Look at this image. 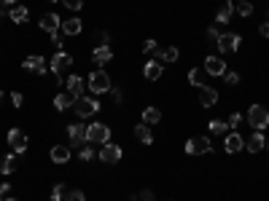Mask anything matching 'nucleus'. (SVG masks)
Segmentation results:
<instances>
[{
    "instance_id": "38",
    "label": "nucleus",
    "mask_w": 269,
    "mask_h": 201,
    "mask_svg": "<svg viewBox=\"0 0 269 201\" xmlns=\"http://www.w3.org/2000/svg\"><path fill=\"white\" fill-rule=\"evenodd\" d=\"M137 199H140V201H156L154 191H148V188H146V191H140V193H137Z\"/></svg>"
},
{
    "instance_id": "41",
    "label": "nucleus",
    "mask_w": 269,
    "mask_h": 201,
    "mask_svg": "<svg viewBox=\"0 0 269 201\" xmlns=\"http://www.w3.org/2000/svg\"><path fill=\"white\" fill-rule=\"evenodd\" d=\"M240 121H242L240 113H232V118H229V126H232V129H237V126H240Z\"/></svg>"
},
{
    "instance_id": "32",
    "label": "nucleus",
    "mask_w": 269,
    "mask_h": 201,
    "mask_svg": "<svg viewBox=\"0 0 269 201\" xmlns=\"http://www.w3.org/2000/svg\"><path fill=\"white\" fill-rule=\"evenodd\" d=\"M205 38H207V43H210V46H218V38H221V32L215 30V27H207Z\"/></svg>"
},
{
    "instance_id": "36",
    "label": "nucleus",
    "mask_w": 269,
    "mask_h": 201,
    "mask_svg": "<svg viewBox=\"0 0 269 201\" xmlns=\"http://www.w3.org/2000/svg\"><path fill=\"white\" fill-rule=\"evenodd\" d=\"M156 49H159L156 40H146V43H143V54H156Z\"/></svg>"
},
{
    "instance_id": "15",
    "label": "nucleus",
    "mask_w": 269,
    "mask_h": 201,
    "mask_svg": "<svg viewBox=\"0 0 269 201\" xmlns=\"http://www.w3.org/2000/svg\"><path fill=\"white\" fill-rule=\"evenodd\" d=\"M234 3H237V0H226V3H224V5H221V8H218V13H215V22H218V24H229V22H232Z\"/></svg>"
},
{
    "instance_id": "14",
    "label": "nucleus",
    "mask_w": 269,
    "mask_h": 201,
    "mask_svg": "<svg viewBox=\"0 0 269 201\" xmlns=\"http://www.w3.org/2000/svg\"><path fill=\"white\" fill-rule=\"evenodd\" d=\"M215 102H218V91L213 89V86H199V105L202 107H213Z\"/></svg>"
},
{
    "instance_id": "3",
    "label": "nucleus",
    "mask_w": 269,
    "mask_h": 201,
    "mask_svg": "<svg viewBox=\"0 0 269 201\" xmlns=\"http://www.w3.org/2000/svg\"><path fill=\"white\" fill-rule=\"evenodd\" d=\"M87 86L91 89V94H105V91H110V75L105 70H94L89 75Z\"/></svg>"
},
{
    "instance_id": "17",
    "label": "nucleus",
    "mask_w": 269,
    "mask_h": 201,
    "mask_svg": "<svg viewBox=\"0 0 269 201\" xmlns=\"http://www.w3.org/2000/svg\"><path fill=\"white\" fill-rule=\"evenodd\" d=\"M65 86H68V94H73V97H84V78L81 75H70L65 80Z\"/></svg>"
},
{
    "instance_id": "12",
    "label": "nucleus",
    "mask_w": 269,
    "mask_h": 201,
    "mask_svg": "<svg viewBox=\"0 0 269 201\" xmlns=\"http://www.w3.org/2000/svg\"><path fill=\"white\" fill-rule=\"evenodd\" d=\"M8 145L14 147V153H24L27 150V134L22 129H11L8 132Z\"/></svg>"
},
{
    "instance_id": "44",
    "label": "nucleus",
    "mask_w": 269,
    "mask_h": 201,
    "mask_svg": "<svg viewBox=\"0 0 269 201\" xmlns=\"http://www.w3.org/2000/svg\"><path fill=\"white\" fill-rule=\"evenodd\" d=\"M259 32H261L264 38H269V22H264V24H261V27H259Z\"/></svg>"
},
{
    "instance_id": "30",
    "label": "nucleus",
    "mask_w": 269,
    "mask_h": 201,
    "mask_svg": "<svg viewBox=\"0 0 269 201\" xmlns=\"http://www.w3.org/2000/svg\"><path fill=\"white\" fill-rule=\"evenodd\" d=\"M0 172H3V174L16 172V158H14V156H5L3 161H0Z\"/></svg>"
},
{
    "instance_id": "37",
    "label": "nucleus",
    "mask_w": 269,
    "mask_h": 201,
    "mask_svg": "<svg viewBox=\"0 0 269 201\" xmlns=\"http://www.w3.org/2000/svg\"><path fill=\"white\" fill-rule=\"evenodd\" d=\"M224 78H226V83H229V86H237V83H240V75H237V72H229V70H226V72H224Z\"/></svg>"
},
{
    "instance_id": "39",
    "label": "nucleus",
    "mask_w": 269,
    "mask_h": 201,
    "mask_svg": "<svg viewBox=\"0 0 269 201\" xmlns=\"http://www.w3.org/2000/svg\"><path fill=\"white\" fill-rule=\"evenodd\" d=\"M110 94H113V105H121V102H124V94H121V89H113V86H110Z\"/></svg>"
},
{
    "instance_id": "26",
    "label": "nucleus",
    "mask_w": 269,
    "mask_h": 201,
    "mask_svg": "<svg viewBox=\"0 0 269 201\" xmlns=\"http://www.w3.org/2000/svg\"><path fill=\"white\" fill-rule=\"evenodd\" d=\"M264 145H267V139H264V134H261V132H256L253 137H251V139H248V142H245V147H248V150H251V153H259V150H261V147H264Z\"/></svg>"
},
{
    "instance_id": "28",
    "label": "nucleus",
    "mask_w": 269,
    "mask_h": 201,
    "mask_svg": "<svg viewBox=\"0 0 269 201\" xmlns=\"http://www.w3.org/2000/svg\"><path fill=\"white\" fill-rule=\"evenodd\" d=\"M234 11H237V16H251L253 13V3H248V0H237V3H234Z\"/></svg>"
},
{
    "instance_id": "19",
    "label": "nucleus",
    "mask_w": 269,
    "mask_h": 201,
    "mask_svg": "<svg viewBox=\"0 0 269 201\" xmlns=\"http://www.w3.org/2000/svg\"><path fill=\"white\" fill-rule=\"evenodd\" d=\"M162 65L156 62V59H151V62H146V67H143V75H146V80H159L162 78Z\"/></svg>"
},
{
    "instance_id": "7",
    "label": "nucleus",
    "mask_w": 269,
    "mask_h": 201,
    "mask_svg": "<svg viewBox=\"0 0 269 201\" xmlns=\"http://www.w3.org/2000/svg\"><path fill=\"white\" fill-rule=\"evenodd\" d=\"M240 43H242V38L237 35V32H221V38H218V51L221 54H234L240 49Z\"/></svg>"
},
{
    "instance_id": "13",
    "label": "nucleus",
    "mask_w": 269,
    "mask_h": 201,
    "mask_svg": "<svg viewBox=\"0 0 269 201\" xmlns=\"http://www.w3.org/2000/svg\"><path fill=\"white\" fill-rule=\"evenodd\" d=\"M60 13H46V16H41V30L49 32V38L57 35V30H60Z\"/></svg>"
},
{
    "instance_id": "33",
    "label": "nucleus",
    "mask_w": 269,
    "mask_h": 201,
    "mask_svg": "<svg viewBox=\"0 0 269 201\" xmlns=\"http://www.w3.org/2000/svg\"><path fill=\"white\" fill-rule=\"evenodd\" d=\"M62 201H87V196H84V191H68Z\"/></svg>"
},
{
    "instance_id": "16",
    "label": "nucleus",
    "mask_w": 269,
    "mask_h": 201,
    "mask_svg": "<svg viewBox=\"0 0 269 201\" xmlns=\"http://www.w3.org/2000/svg\"><path fill=\"white\" fill-rule=\"evenodd\" d=\"M91 59H94L97 65H108L110 59H113V49H110V46H97V49L91 51Z\"/></svg>"
},
{
    "instance_id": "45",
    "label": "nucleus",
    "mask_w": 269,
    "mask_h": 201,
    "mask_svg": "<svg viewBox=\"0 0 269 201\" xmlns=\"http://www.w3.org/2000/svg\"><path fill=\"white\" fill-rule=\"evenodd\" d=\"M8 191H11V185H8V183L0 185V196H3V199H5V193H8Z\"/></svg>"
},
{
    "instance_id": "48",
    "label": "nucleus",
    "mask_w": 269,
    "mask_h": 201,
    "mask_svg": "<svg viewBox=\"0 0 269 201\" xmlns=\"http://www.w3.org/2000/svg\"><path fill=\"white\" fill-rule=\"evenodd\" d=\"M3 3H5V5H11V3H16V0H3Z\"/></svg>"
},
{
    "instance_id": "9",
    "label": "nucleus",
    "mask_w": 269,
    "mask_h": 201,
    "mask_svg": "<svg viewBox=\"0 0 269 201\" xmlns=\"http://www.w3.org/2000/svg\"><path fill=\"white\" fill-rule=\"evenodd\" d=\"M121 156H124L121 147H119V145H110V142H105V145H102V150H100V161H102V164H108V166L119 164Z\"/></svg>"
},
{
    "instance_id": "29",
    "label": "nucleus",
    "mask_w": 269,
    "mask_h": 201,
    "mask_svg": "<svg viewBox=\"0 0 269 201\" xmlns=\"http://www.w3.org/2000/svg\"><path fill=\"white\" fill-rule=\"evenodd\" d=\"M188 83L196 86V89H199V86H205V72L196 70V67H194V70H188Z\"/></svg>"
},
{
    "instance_id": "4",
    "label": "nucleus",
    "mask_w": 269,
    "mask_h": 201,
    "mask_svg": "<svg viewBox=\"0 0 269 201\" xmlns=\"http://www.w3.org/2000/svg\"><path fill=\"white\" fill-rule=\"evenodd\" d=\"M73 110H76L78 118H89V116H94V113L100 110V102L91 99V97H78L73 102Z\"/></svg>"
},
{
    "instance_id": "25",
    "label": "nucleus",
    "mask_w": 269,
    "mask_h": 201,
    "mask_svg": "<svg viewBox=\"0 0 269 201\" xmlns=\"http://www.w3.org/2000/svg\"><path fill=\"white\" fill-rule=\"evenodd\" d=\"M159 121H162V110H159V107H146V110H143V124L154 126V124H159Z\"/></svg>"
},
{
    "instance_id": "52",
    "label": "nucleus",
    "mask_w": 269,
    "mask_h": 201,
    "mask_svg": "<svg viewBox=\"0 0 269 201\" xmlns=\"http://www.w3.org/2000/svg\"><path fill=\"white\" fill-rule=\"evenodd\" d=\"M51 3H57V0H51Z\"/></svg>"
},
{
    "instance_id": "46",
    "label": "nucleus",
    "mask_w": 269,
    "mask_h": 201,
    "mask_svg": "<svg viewBox=\"0 0 269 201\" xmlns=\"http://www.w3.org/2000/svg\"><path fill=\"white\" fill-rule=\"evenodd\" d=\"M49 201H62V196H54V193H51V196H49Z\"/></svg>"
},
{
    "instance_id": "34",
    "label": "nucleus",
    "mask_w": 269,
    "mask_h": 201,
    "mask_svg": "<svg viewBox=\"0 0 269 201\" xmlns=\"http://www.w3.org/2000/svg\"><path fill=\"white\" fill-rule=\"evenodd\" d=\"M78 158H81L84 164H89V161L94 158V153H91V147H89V145H84V147H81V153H78Z\"/></svg>"
},
{
    "instance_id": "5",
    "label": "nucleus",
    "mask_w": 269,
    "mask_h": 201,
    "mask_svg": "<svg viewBox=\"0 0 269 201\" xmlns=\"http://www.w3.org/2000/svg\"><path fill=\"white\" fill-rule=\"evenodd\" d=\"M87 142H97V145L110 142V129L105 124H89L87 126Z\"/></svg>"
},
{
    "instance_id": "51",
    "label": "nucleus",
    "mask_w": 269,
    "mask_h": 201,
    "mask_svg": "<svg viewBox=\"0 0 269 201\" xmlns=\"http://www.w3.org/2000/svg\"><path fill=\"white\" fill-rule=\"evenodd\" d=\"M0 102H3V91H0Z\"/></svg>"
},
{
    "instance_id": "18",
    "label": "nucleus",
    "mask_w": 269,
    "mask_h": 201,
    "mask_svg": "<svg viewBox=\"0 0 269 201\" xmlns=\"http://www.w3.org/2000/svg\"><path fill=\"white\" fill-rule=\"evenodd\" d=\"M60 27H62V32H65L68 38H73V35H78V32H81V19H78V16H68Z\"/></svg>"
},
{
    "instance_id": "27",
    "label": "nucleus",
    "mask_w": 269,
    "mask_h": 201,
    "mask_svg": "<svg viewBox=\"0 0 269 201\" xmlns=\"http://www.w3.org/2000/svg\"><path fill=\"white\" fill-rule=\"evenodd\" d=\"M8 16L14 19L16 24H24V22H27V16H30V13H27V8H24V5H16V8H11Z\"/></svg>"
},
{
    "instance_id": "1",
    "label": "nucleus",
    "mask_w": 269,
    "mask_h": 201,
    "mask_svg": "<svg viewBox=\"0 0 269 201\" xmlns=\"http://www.w3.org/2000/svg\"><path fill=\"white\" fill-rule=\"evenodd\" d=\"M248 124H251L256 132L269 129V110L264 105H251L248 107Z\"/></svg>"
},
{
    "instance_id": "22",
    "label": "nucleus",
    "mask_w": 269,
    "mask_h": 201,
    "mask_svg": "<svg viewBox=\"0 0 269 201\" xmlns=\"http://www.w3.org/2000/svg\"><path fill=\"white\" fill-rule=\"evenodd\" d=\"M135 137L140 139L143 145H151V142H154V132H151L148 124H137V126H135Z\"/></svg>"
},
{
    "instance_id": "42",
    "label": "nucleus",
    "mask_w": 269,
    "mask_h": 201,
    "mask_svg": "<svg viewBox=\"0 0 269 201\" xmlns=\"http://www.w3.org/2000/svg\"><path fill=\"white\" fill-rule=\"evenodd\" d=\"M51 193H54V196H65L68 191H65V185H62V183H57V185H54V191H51Z\"/></svg>"
},
{
    "instance_id": "53",
    "label": "nucleus",
    "mask_w": 269,
    "mask_h": 201,
    "mask_svg": "<svg viewBox=\"0 0 269 201\" xmlns=\"http://www.w3.org/2000/svg\"><path fill=\"white\" fill-rule=\"evenodd\" d=\"M0 201H3V196H0Z\"/></svg>"
},
{
    "instance_id": "8",
    "label": "nucleus",
    "mask_w": 269,
    "mask_h": 201,
    "mask_svg": "<svg viewBox=\"0 0 269 201\" xmlns=\"http://www.w3.org/2000/svg\"><path fill=\"white\" fill-rule=\"evenodd\" d=\"M68 137H70V147H84L87 145V126L84 124H70L68 126Z\"/></svg>"
},
{
    "instance_id": "11",
    "label": "nucleus",
    "mask_w": 269,
    "mask_h": 201,
    "mask_svg": "<svg viewBox=\"0 0 269 201\" xmlns=\"http://www.w3.org/2000/svg\"><path fill=\"white\" fill-rule=\"evenodd\" d=\"M22 67H24V70H30V72H35V75H46V70H49V67H46V59L38 57V54H32V57L24 59Z\"/></svg>"
},
{
    "instance_id": "31",
    "label": "nucleus",
    "mask_w": 269,
    "mask_h": 201,
    "mask_svg": "<svg viewBox=\"0 0 269 201\" xmlns=\"http://www.w3.org/2000/svg\"><path fill=\"white\" fill-rule=\"evenodd\" d=\"M207 129H210V134H226V129H229V124H224V121H210L207 124Z\"/></svg>"
},
{
    "instance_id": "50",
    "label": "nucleus",
    "mask_w": 269,
    "mask_h": 201,
    "mask_svg": "<svg viewBox=\"0 0 269 201\" xmlns=\"http://www.w3.org/2000/svg\"><path fill=\"white\" fill-rule=\"evenodd\" d=\"M264 147H267V150H269V139H267V145H264Z\"/></svg>"
},
{
    "instance_id": "20",
    "label": "nucleus",
    "mask_w": 269,
    "mask_h": 201,
    "mask_svg": "<svg viewBox=\"0 0 269 201\" xmlns=\"http://www.w3.org/2000/svg\"><path fill=\"white\" fill-rule=\"evenodd\" d=\"M156 59H165V62H178L180 59V51H178V46H167V49H156Z\"/></svg>"
},
{
    "instance_id": "43",
    "label": "nucleus",
    "mask_w": 269,
    "mask_h": 201,
    "mask_svg": "<svg viewBox=\"0 0 269 201\" xmlns=\"http://www.w3.org/2000/svg\"><path fill=\"white\" fill-rule=\"evenodd\" d=\"M97 40H100V46H108L110 35H108V32H100V35H97Z\"/></svg>"
},
{
    "instance_id": "40",
    "label": "nucleus",
    "mask_w": 269,
    "mask_h": 201,
    "mask_svg": "<svg viewBox=\"0 0 269 201\" xmlns=\"http://www.w3.org/2000/svg\"><path fill=\"white\" fill-rule=\"evenodd\" d=\"M22 102H24V97H22L19 91H14V94H11V105H14V107H22Z\"/></svg>"
},
{
    "instance_id": "35",
    "label": "nucleus",
    "mask_w": 269,
    "mask_h": 201,
    "mask_svg": "<svg viewBox=\"0 0 269 201\" xmlns=\"http://www.w3.org/2000/svg\"><path fill=\"white\" fill-rule=\"evenodd\" d=\"M65 5H68L70 11H81L84 8V0H62Z\"/></svg>"
},
{
    "instance_id": "47",
    "label": "nucleus",
    "mask_w": 269,
    "mask_h": 201,
    "mask_svg": "<svg viewBox=\"0 0 269 201\" xmlns=\"http://www.w3.org/2000/svg\"><path fill=\"white\" fill-rule=\"evenodd\" d=\"M3 13H5V3H0V16H3Z\"/></svg>"
},
{
    "instance_id": "10",
    "label": "nucleus",
    "mask_w": 269,
    "mask_h": 201,
    "mask_svg": "<svg viewBox=\"0 0 269 201\" xmlns=\"http://www.w3.org/2000/svg\"><path fill=\"white\" fill-rule=\"evenodd\" d=\"M205 72L207 75H215V78H221L226 72V62L218 57V54H210V57L205 59Z\"/></svg>"
},
{
    "instance_id": "21",
    "label": "nucleus",
    "mask_w": 269,
    "mask_h": 201,
    "mask_svg": "<svg viewBox=\"0 0 269 201\" xmlns=\"http://www.w3.org/2000/svg\"><path fill=\"white\" fill-rule=\"evenodd\" d=\"M51 161H54V164H68L70 161V147L68 145H54L51 147Z\"/></svg>"
},
{
    "instance_id": "49",
    "label": "nucleus",
    "mask_w": 269,
    "mask_h": 201,
    "mask_svg": "<svg viewBox=\"0 0 269 201\" xmlns=\"http://www.w3.org/2000/svg\"><path fill=\"white\" fill-rule=\"evenodd\" d=\"M3 201H16V199H8V196H5V199H3Z\"/></svg>"
},
{
    "instance_id": "6",
    "label": "nucleus",
    "mask_w": 269,
    "mask_h": 201,
    "mask_svg": "<svg viewBox=\"0 0 269 201\" xmlns=\"http://www.w3.org/2000/svg\"><path fill=\"white\" fill-rule=\"evenodd\" d=\"M186 153H188V156H205V153H213L210 137H191L186 142Z\"/></svg>"
},
{
    "instance_id": "2",
    "label": "nucleus",
    "mask_w": 269,
    "mask_h": 201,
    "mask_svg": "<svg viewBox=\"0 0 269 201\" xmlns=\"http://www.w3.org/2000/svg\"><path fill=\"white\" fill-rule=\"evenodd\" d=\"M70 65H73V57H70V54H65V51H57V57L49 62L51 72H54V78H57V83H62V75L70 70Z\"/></svg>"
},
{
    "instance_id": "24",
    "label": "nucleus",
    "mask_w": 269,
    "mask_h": 201,
    "mask_svg": "<svg viewBox=\"0 0 269 201\" xmlns=\"http://www.w3.org/2000/svg\"><path fill=\"white\" fill-rule=\"evenodd\" d=\"M73 102H76V97H73V94H68V91H62V94H57V97H54L57 110H68V107H73Z\"/></svg>"
},
{
    "instance_id": "23",
    "label": "nucleus",
    "mask_w": 269,
    "mask_h": 201,
    "mask_svg": "<svg viewBox=\"0 0 269 201\" xmlns=\"http://www.w3.org/2000/svg\"><path fill=\"white\" fill-rule=\"evenodd\" d=\"M242 145H245V142H242V134H237V132H234V134H229V137L224 139L226 153H237V150H242Z\"/></svg>"
}]
</instances>
